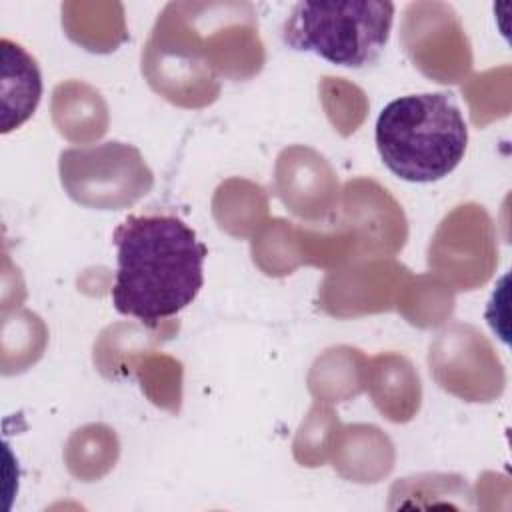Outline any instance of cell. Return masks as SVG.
I'll return each mask as SVG.
<instances>
[{
    "label": "cell",
    "mask_w": 512,
    "mask_h": 512,
    "mask_svg": "<svg viewBox=\"0 0 512 512\" xmlns=\"http://www.w3.org/2000/svg\"><path fill=\"white\" fill-rule=\"evenodd\" d=\"M112 240L116 312L154 326L194 302L204 284L208 248L182 218L132 214L116 226Z\"/></svg>",
    "instance_id": "obj_1"
},
{
    "label": "cell",
    "mask_w": 512,
    "mask_h": 512,
    "mask_svg": "<svg viewBox=\"0 0 512 512\" xmlns=\"http://www.w3.org/2000/svg\"><path fill=\"white\" fill-rule=\"evenodd\" d=\"M384 166L400 180H442L462 162L468 126L450 92L408 94L388 102L374 132Z\"/></svg>",
    "instance_id": "obj_2"
},
{
    "label": "cell",
    "mask_w": 512,
    "mask_h": 512,
    "mask_svg": "<svg viewBox=\"0 0 512 512\" xmlns=\"http://www.w3.org/2000/svg\"><path fill=\"white\" fill-rule=\"evenodd\" d=\"M394 4L388 0L296 2L282 24V42L346 68L378 60L388 44Z\"/></svg>",
    "instance_id": "obj_3"
},
{
    "label": "cell",
    "mask_w": 512,
    "mask_h": 512,
    "mask_svg": "<svg viewBox=\"0 0 512 512\" xmlns=\"http://www.w3.org/2000/svg\"><path fill=\"white\" fill-rule=\"evenodd\" d=\"M60 176L70 198L106 210L136 202L152 186L140 152L122 142L64 150Z\"/></svg>",
    "instance_id": "obj_4"
},
{
    "label": "cell",
    "mask_w": 512,
    "mask_h": 512,
    "mask_svg": "<svg viewBox=\"0 0 512 512\" xmlns=\"http://www.w3.org/2000/svg\"><path fill=\"white\" fill-rule=\"evenodd\" d=\"M2 132L24 124L42 96V76L36 60L16 42L2 38Z\"/></svg>",
    "instance_id": "obj_5"
}]
</instances>
